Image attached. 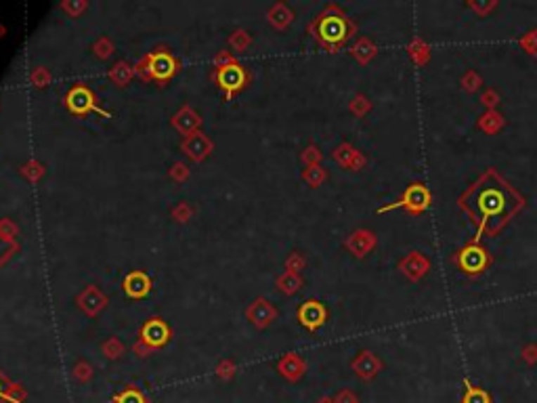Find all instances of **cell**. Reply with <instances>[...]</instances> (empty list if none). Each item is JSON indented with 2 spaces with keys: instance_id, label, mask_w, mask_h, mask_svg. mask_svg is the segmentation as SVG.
Returning a JSON list of instances; mask_svg holds the SVG:
<instances>
[{
  "instance_id": "6da1fadb",
  "label": "cell",
  "mask_w": 537,
  "mask_h": 403,
  "mask_svg": "<svg viewBox=\"0 0 537 403\" xmlns=\"http://www.w3.org/2000/svg\"><path fill=\"white\" fill-rule=\"evenodd\" d=\"M466 206L481 225H487L491 219L506 221V217L517 206V198L510 193L506 185H493L487 181L470 191V204Z\"/></svg>"
},
{
  "instance_id": "7a4b0ae2",
  "label": "cell",
  "mask_w": 537,
  "mask_h": 403,
  "mask_svg": "<svg viewBox=\"0 0 537 403\" xmlns=\"http://www.w3.org/2000/svg\"><path fill=\"white\" fill-rule=\"evenodd\" d=\"M489 261L487 252L479 246H466L460 255H458V265L468 271V273H479L481 269H485Z\"/></svg>"
},
{
  "instance_id": "3957f363",
  "label": "cell",
  "mask_w": 537,
  "mask_h": 403,
  "mask_svg": "<svg viewBox=\"0 0 537 403\" xmlns=\"http://www.w3.org/2000/svg\"><path fill=\"white\" fill-rule=\"evenodd\" d=\"M403 204H407L413 210H420L428 204V191L422 185H411L403 196Z\"/></svg>"
},
{
  "instance_id": "277c9868",
  "label": "cell",
  "mask_w": 537,
  "mask_h": 403,
  "mask_svg": "<svg viewBox=\"0 0 537 403\" xmlns=\"http://www.w3.org/2000/svg\"><path fill=\"white\" fill-rule=\"evenodd\" d=\"M464 403H489V395L481 389H468Z\"/></svg>"
}]
</instances>
